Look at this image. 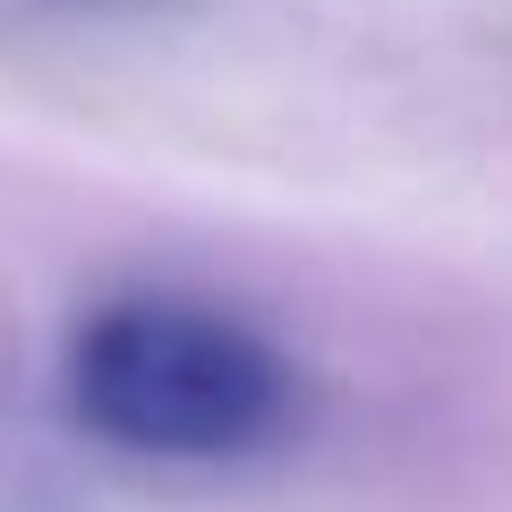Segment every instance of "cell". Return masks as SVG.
Here are the masks:
<instances>
[{
  "label": "cell",
  "instance_id": "6da1fadb",
  "mask_svg": "<svg viewBox=\"0 0 512 512\" xmlns=\"http://www.w3.org/2000/svg\"><path fill=\"white\" fill-rule=\"evenodd\" d=\"M69 419L137 461H239L299 419V376L231 308L128 291L69 342Z\"/></svg>",
  "mask_w": 512,
  "mask_h": 512
}]
</instances>
